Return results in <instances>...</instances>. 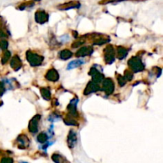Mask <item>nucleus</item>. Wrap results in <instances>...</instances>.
Segmentation results:
<instances>
[{"instance_id": "2", "label": "nucleus", "mask_w": 163, "mask_h": 163, "mask_svg": "<svg viewBox=\"0 0 163 163\" xmlns=\"http://www.w3.org/2000/svg\"><path fill=\"white\" fill-rule=\"evenodd\" d=\"M121 1H124V0H102L100 3V4H106V3H110V2H121Z\"/></svg>"}, {"instance_id": "1", "label": "nucleus", "mask_w": 163, "mask_h": 163, "mask_svg": "<svg viewBox=\"0 0 163 163\" xmlns=\"http://www.w3.org/2000/svg\"><path fill=\"white\" fill-rule=\"evenodd\" d=\"M80 6L79 2H77V1H72V2H69L68 3H65V4L61 5L59 7V9L61 10H68L72 9V8H78V7Z\"/></svg>"}]
</instances>
